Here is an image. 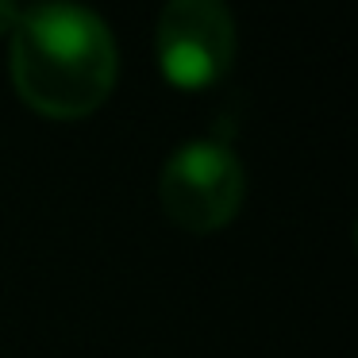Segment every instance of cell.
I'll use <instances>...</instances> for the list:
<instances>
[{
	"label": "cell",
	"instance_id": "6da1fadb",
	"mask_svg": "<svg viewBox=\"0 0 358 358\" xmlns=\"http://www.w3.org/2000/svg\"><path fill=\"white\" fill-rule=\"evenodd\" d=\"M8 73L20 101L47 120H85L116 89L120 50L108 24L81 4L20 12Z\"/></svg>",
	"mask_w": 358,
	"mask_h": 358
},
{
	"label": "cell",
	"instance_id": "3957f363",
	"mask_svg": "<svg viewBox=\"0 0 358 358\" xmlns=\"http://www.w3.org/2000/svg\"><path fill=\"white\" fill-rule=\"evenodd\" d=\"M235 16L224 0H166L155 27L158 70L173 89L201 93L235 62Z\"/></svg>",
	"mask_w": 358,
	"mask_h": 358
},
{
	"label": "cell",
	"instance_id": "7a4b0ae2",
	"mask_svg": "<svg viewBox=\"0 0 358 358\" xmlns=\"http://www.w3.org/2000/svg\"><path fill=\"white\" fill-rule=\"evenodd\" d=\"M247 173L227 143L185 139L162 166L158 201L162 212L189 235H212L227 227L243 208Z\"/></svg>",
	"mask_w": 358,
	"mask_h": 358
},
{
	"label": "cell",
	"instance_id": "277c9868",
	"mask_svg": "<svg viewBox=\"0 0 358 358\" xmlns=\"http://www.w3.org/2000/svg\"><path fill=\"white\" fill-rule=\"evenodd\" d=\"M16 20H20V0H0V39L12 35Z\"/></svg>",
	"mask_w": 358,
	"mask_h": 358
}]
</instances>
